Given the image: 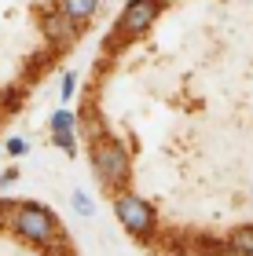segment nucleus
<instances>
[{"label": "nucleus", "mask_w": 253, "mask_h": 256, "mask_svg": "<svg viewBox=\"0 0 253 256\" xmlns=\"http://www.w3.org/2000/svg\"><path fill=\"white\" fill-rule=\"evenodd\" d=\"M114 216H118V224L129 230L132 238H140V242H147V238L154 234V227H158L154 205H151V202H143V198H140V194H132V190L114 194Z\"/></svg>", "instance_id": "3"}, {"label": "nucleus", "mask_w": 253, "mask_h": 256, "mask_svg": "<svg viewBox=\"0 0 253 256\" xmlns=\"http://www.w3.org/2000/svg\"><path fill=\"white\" fill-rule=\"evenodd\" d=\"M227 249L238 256H253V227H235L227 238Z\"/></svg>", "instance_id": "7"}, {"label": "nucleus", "mask_w": 253, "mask_h": 256, "mask_svg": "<svg viewBox=\"0 0 253 256\" xmlns=\"http://www.w3.org/2000/svg\"><path fill=\"white\" fill-rule=\"evenodd\" d=\"M8 227L15 230L19 238L33 242V246H48L55 242V216L44 205H11L8 208Z\"/></svg>", "instance_id": "2"}, {"label": "nucleus", "mask_w": 253, "mask_h": 256, "mask_svg": "<svg viewBox=\"0 0 253 256\" xmlns=\"http://www.w3.org/2000/svg\"><path fill=\"white\" fill-rule=\"evenodd\" d=\"M209 256H238V252H231V249H227V246H216Z\"/></svg>", "instance_id": "12"}, {"label": "nucleus", "mask_w": 253, "mask_h": 256, "mask_svg": "<svg viewBox=\"0 0 253 256\" xmlns=\"http://www.w3.org/2000/svg\"><path fill=\"white\" fill-rule=\"evenodd\" d=\"M74 124H77V118L70 110H55L52 114V136H74Z\"/></svg>", "instance_id": "8"}, {"label": "nucleus", "mask_w": 253, "mask_h": 256, "mask_svg": "<svg viewBox=\"0 0 253 256\" xmlns=\"http://www.w3.org/2000/svg\"><path fill=\"white\" fill-rule=\"evenodd\" d=\"M77 30H81V26H74V22L66 15H59L55 8L52 11H41V33H44V40H48V44H55V48H59V44L66 48L70 40H77Z\"/></svg>", "instance_id": "5"}, {"label": "nucleus", "mask_w": 253, "mask_h": 256, "mask_svg": "<svg viewBox=\"0 0 253 256\" xmlns=\"http://www.w3.org/2000/svg\"><path fill=\"white\" fill-rule=\"evenodd\" d=\"M59 15H66L74 26H85V22L99 11V0H59Z\"/></svg>", "instance_id": "6"}, {"label": "nucleus", "mask_w": 253, "mask_h": 256, "mask_svg": "<svg viewBox=\"0 0 253 256\" xmlns=\"http://www.w3.org/2000/svg\"><path fill=\"white\" fill-rule=\"evenodd\" d=\"M74 84H77V77H74V74H66V77H63V99H70V96H74Z\"/></svg>", "instance_id": "10"}, {"label": "nucleus", "mask_w": 253, "mask_h": 256, "mask_svg": "<svg viewBox=\"0 0 253 256\" xmlns=\"http://www.w3.org/2000/svg\"><path fill=\"white\" fill-rule=\"evenodd\" d=\"M92 168H96V176L107 183V187H114V190L125 187V183H129V172H132L129 146L110 132L96 136V143H92Z\"/></svg>", "instance_id": "1"}, {"label": "nucleus", "mask_w": 253, "mask_h": 256, "mask_svg": "<svg viewBox=\"0 0 253 256\" xmlns=\"http://www.w3.org/2000/svg\"><path fill=\"white\" fill-rule=\"evenodd\" d=\"M74 205H77V212H81V216H92V202H88V194H85V190H77V194H74Z\"/></svg>", "instance_id": "9"}, {"label": "nucleus", "mask_w": 253, "mask_h": 256, "mask_svg": "<svg viewBox=\"0 0 253 256\" xmlns=\"http://www.w3.org/2000/svg\"><path fill=\"white\" fill-rule=\"evenodd\" d=\"M26 150V139H8V154H22Z\"/></svg>", "instance_id": "11"}, {"label": "nucleus", "mask_w": 253, "mask_h": 256, "mask_svg": "<svg viewBox=\"0 0 253 256\" xmlns=\"http://www.w3.org/2000/svg\"><path fill=\"white\" fill-rule=\"evenodd\" d=\"M162 8H165V0H129L118 18V33L121 37H140L143 30H151V22L158 18Z\"/></svg>", "instance_id": "4"}]
</instances>
